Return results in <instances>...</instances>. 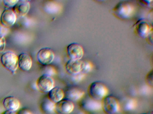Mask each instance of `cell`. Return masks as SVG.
<instances>
[{
    "instance_id": "obj_10",
    "label": "cell",
    "mask_w": 153,
    "mask_h": 114,
    "mask_svg": "<svg viewBox=\"0 0 153 114\" xmlns=\"http://www.w3.org/2000/svg\"><path fill=\"white\" fill-rule=\"evenodd\" d=\"M80 107L86 112H96L102 109V103L101 101L95 100L88 96L81 101Z\"/></svg>"
},
{
    "instance_id": "obj_22",
    "label": "cell",
    "mask_w": 153,
    "mask_h": 114,
    "mask_svg": "<svg viewBox=\"0 0 153 114\" xmlns=\"http://www.w3.org/2000/svg\"><path fill=\"white\" fill-rule=\"evenodd\" d=\"M18 0H4L2 1L4 6L7 9H11L16 5Z\"/></svg>"
},
{
    "instance_id": "obj_29",
    "label": "cell",
    "mask_w": 153,
    "mask_h": 114,
    "mask_svg": "<svg viewBox=\"0 0 153 114\" xmlns=\"http://www.w3.org/2000/svg\"><path fill=\"white\" fill-rule=\"evenodd\" d=\"M76 114H86L84 111H79V112H78Z\"/></svg>"
},
{
    "instance_id": "obj_23",
    "label": "cell",
    "mask_w": 153,
    "mask_h": 114,
    "mask_svg": "<svg viewBox=\"0 0 153 114\" xmlns=\"http://www.w3.org/2000/svg\"><path fill=\"white\" fill-rule=\"evenodd\" d=\"M45 66H46V68L45 69V74H44V75H47L51 77L56 75V70L54 67L49 66V65Z\"/></svg>"
},
{
    "instance_id": "obj_7",
    "label": "cell",
    "mask_w": 153,
    "mask_h": 114,
    "mask_svg": "<svg viewBox=\"0 0 153 114\" xmlns=\"http://www.w3.org/2000/svg\"><path fill=\"white\" fill-rule=\"evenodd\" d=\"M36 85L37 89L40 92L48 93L54 87V81L51 77L43 75L37 79Z\"/></svg>"
},
{
    "instance_id": "obj_2",
    "label": "cell",
    "mask_w": 153,
    "mask_h": 114,
    "mask_svg": "<svg viewBox=\"0 0 153 114\" xmlns=\"http://www.w3.org/2000/svg\"><path fill=\"white\" fill-rule=\"evenodd\" d=\"M88 93V96L91 99L101 101L108 95V89L103 83L100 81H95L89 85Z\"/></svg>"
},
{
    "instance_id": "obj_28",
    "label": "cell",
    "mask_w": 153,
    "mask_h": 114,
    "mask_svg": "<svg viewBox=\"0 0 153 114\" xmlns=\"http://www.w3.org/2000/svg\"><path fill=\"white\" fill-rule=\"evenodd\" d=\"M1 114H16V113L15 112L8 111V110H5V111H3Z\"/></svg>"
},
{
    "instance_id": "obj_11",
    "label": "cell",
    "mask_w": 153,
    "mask_h": 114,
    "mask_svg": "<svg viewBox=\"0 0 153 114\" xmlns=\"http://www.w3.org/2000/svg\"><path fill=\"white\" fill-rule=\"evenodd\" d=\"M73 102L65 99L55 103L54 112L57 114H70L74 110Z\"/></svg>"
},
{
    "instance_id": "obj_20",
    "label": "cell",
    "mask_w": 153,
    "mask_h": 114,
    "mask_svg": "<svg viewBox=\"0 0 153 114\" xmlns=\"http://www.w3.org/2000/svg\"><path fill=\"white\" fill-rule=\"evenodd\" d=\"M137 107V102L134 99H130L128 100L125 104V109L128 111L134 110Z\"/></svg>"
},
{
    "instance_id": "obj_8",
    "label": "cell",
    "mask_w": 153,
    "mask_h": 114,
    "mask_svg": "<svg viewBox=\"0 0 153 114\" xmlns=\"http://www.w3.org/2000/svg\"><path fill=\"white\" fill-rule=\"evenodd\" d=\"M17 20V16L11 9L6 8L0 16V22L3 27L9 28L13 26Z\"/></svg>"
},
{
    "instance_id": "obj_13",
    "label": "cell",
    "mask_w": 153,
    "mask_h": 114,
    "mask_svg": "<svg viewBox=\"0 0 153 114\" xmlns=\"http://www.w3.org/2000/svg\"><path fill=\"white\" fill-rule=\"evenodd\" d=\"M30 8L29 1L27 0H19L16 5L12 8L17 17H23L27 15Z\"/></svg>"
},
{
    "instance_id": "obj_25",
    "label": "cell",
    "mask_w": 153,
    "mask_h": 114,
    "mask_svg": "<svg viewBox=\"0 0 153 114\" xmlns=\"http://www.w3.org/2000/svg\"><path fill=\"white\" fill-rule=\"evenodd\" d=\"M153 70L152 69L147 74L146 77V82L149 86H153Z\"/></svg>"
},
{
    "instance_id": "obj_5",
    "label": "cell",
    "mask_w": 153,
    "mask_h": 114,
    "mask_svg": "<svg viewBox=\"0 0 153 114\" xmlns=\"http://www.w3.org/2000/svg\"><path fill=\"white\" fill-rule=\"evenodd\" d=\"M134 30L138 36L142 38H147L153 33V26L148 20L141 19L134 26Z\"/></svg>"
},
{
    "instance_id": "obj_27",
    "label": "cell",
    "mask_w": 153,
    "mask_h": 114,
    "mask_svg": "<svg viewBox=\"0 0 153 114\" xmlns=\"http://www.w3.org/2000/svg\"><path fill=\"white\" fill-rule=\"evenodd\" d=\"M140 3L142 5H143L144 6H147V7H150L151 6V3L153 2L152 1H140Z\"/></svg>"
},
{
    "instance_id": "obj_3",
    "label": "cell",
    "mask_w": 153,
    "mask_h": 114,
    "mask_svg": "<svg viewBox=\"0 0 153 114\" xmlns=\"http://www.w3.org/2000/svg\"><path fill=\"white\" fill-rule=\"evenodd\" d=\"M0 61L7 70L15 74L18 68V58L16 54L11 51L6 52L1 55Z\"/></svg>"
},
{
    "instance_id": "obj_14",
    "label": "cell",
    "mask_w": 153,
    "mask_h": 114,
    "mask_svg": "<svg viewBox=\"0 0 153 114\" xmlns=\"http://www.w3.org/2000/svg\"><path fill=\"white\" fill-rule=\"evenodd\" d=\"M83 61L70 60L68 61L65 65L66 71L70 75H73L80 73L82 71Z\"/></svg>"
},
{
    "instance_id": "obj_1",
    "label": "cell",
    "mask_w": 153,
    "mask_h": 114,
    "mask_svg": "<svg viewBox=\"0 0 153 114\" xmlns=\"http://www.w3.org/2000/svg\"><path fill=\"white\" fill-rule=\"evenodd\" d=\"M135 5L129 1H121L118 2L113 9L114 15L121 19H128L134 15Z\"/></svg>"
},
{
    "instance_id": "obj_15",
    "label": "cell",
    "mask_w": 153,
    "mask_h": 114,
    "mask_svg": "<svg viewBox=\"0 0 153 114\" xmlns=\"http://www.w3.org/2000/svg\"><path fill=\"white\" fill-rule=\"evenodd\" d=\"M2 105L6 110L16 112L19 110L20 102L18 99L14 96H8L3 99Z\"/></svg>"
},
{
    "instance_id": "obj_30",
    "label": "cell",
    "mask_w": 153,
    "mask_h": 114,
    "mask_svg": "<svg viewBox=\"0 0 153 114\" xmlns=\"http://www.w3.org/2000/svg\"></svg>"
},
{
    "instance_id": "obj_4",
    "label": "cell",
    "mask_w": 153,
    "mask_h": 114,
    "mask_svg": "<svg viewBox=\"0 0 153 114\" xmlns=\"http://www.w3.org/2000/svg\"><path fill=\"white\" fill-rule=\"evenodd\" d=\"M102 109L106 114H116L120 110L119 101L112 95H107L102 101Z\"/></svg>"
},
{
    "instance_id": "obj_19",
    "label": "cell",
    "mask_w": 153,
    "mask_h": 114,
    "mask_svg": "<svg viewBox=\"0 0 153 114\" xmlns=\"http://www.w3.org/2000/svg\"><path fill=\"white\" fill-rule=\"evenodd\" d=\"M93 65L90 61H83L82 69L81 72L86 74L89 73L93 69Z\"/></svg>"
},
{
    "instance_id": "obj_21",
    "label": "cell",
    "mask_w": 153,
    "mask_h": 114,
    "mask_svg": "<svg viewBox=\"0 0 153 114\" xmlns=\"http://www.w3.org/2000/svg\"><path fill=\"white\" fill-rule=\"evenodd\" d=\"M85 76V74L81 72L78 74L72 75V80L75 83H79L84 79Z\"/></svg>"
},
{
    "instance_id": "obj_26",
    "label": "cell",
    "mask_w": 153,
    "mask_h": 114,
    "mask_svg": "<svg viewBox=\"0 0 153 114\" xmlns=\"http://www.w3.org/2000/svg\"><path fill=\"white\" fill-rule=\"evenodd\" d=\"M16 114H33L30 110L26 108H23L19 110L16 112Z\"/></svg>"
},
{
    "instance_id": "obj_16",
    "label": "cell",
    "mask_w": 153,
    "mask_h": 114,
    "mask_svg": "<svg viewBox=\"0 0 153 114\" xmlns=\"http://www.w3.org/2000/svg\"><path fill=\"white\" fill-rule=\"evenodd\" d=\"M18 58V67L24 71H29L33 65V61L31 56L25 53H20Z\"/></svg>"
},
{
    "instance_id": "obj_12",
    "label": "cell",
    "mask_w": 153,
    "mask_h": 114,
    "mask_svg": "<svg viewBox=\"0 0 153 114\" xmlns=\"http://www.w3.org/2000/svg\"><path fill=\"white\" fill-rule=\"evenodd\" d=\"M85 92L76 87H70L64 91V97L71 102H77L84 98Z\"/></svg>"
},
{
    "instance_id": "obj_6",
    "label": "cell",
    "mask_w": 153,
    "mask_h": 114,
    "mask_svg": "<svg viewBox=\"0 0 153 114\" xmlns=\"http://www.w3.org/2000/svg\"><path fill=\"white\" fill-rule=\"evenodd\" d=\"M55 54L53 50L48 47H45L39 50L36 54V59L43 66L50 65L54 60Z\"/></svg>"
},
{
    "instance_id": "obj_18",
    "label": "cell",
    "mask_w": 153,
    "mask_h": 114,
    "mask_svg": "<svg viewBox=\"0 0 153 114\" xmlns=\"http://www.w3.org/2000/svg\"><path fill=\"white\" fill-rule=\"evenodd\" d=\"M55 103L50 100L48 97L44 99L40 104V109L45 114H51L54 112Z\"/></svg>"
},
{
    "instance_id": "obj_24",
    "label": "cell",
    "mask_w": 153,
    "mask_h": 114,
    "mask_svg": "<svg viewBox=\"0 0 153 114\" xmlns=\"http://www.w3.org/2000/svg\"><path fill=\"white\" fill-rule=\"evenodd\" d=\"M6 45V39L4 36L0 34V53H1L4 51Z\"/></svg>"
},
{
    "instance_id": "obj_17",
    "label": "cell",
    "mask_w": 153,
    "mask_h": 114,
    "mask_svg": "<svg viewBox=\"0 0 153 114\" xmlns=\"http://www.w3.org/2000/svg\"><path fill=\"white\" fill-rule=\"evenodd\" d=\"M47 97L53 103H57L64 99V91L60 87L54 86L48 93Z\"/></svg>"
},
{
    "instance_id": "obj_9",
    "label": "cell",
    "mask_w": 153,
    "mask_h": 114,
    "mask_svg": "<svg viewBox=\"0 0 153 114\" xmlns=\"http://www.w3.org/2000/svg\"><path fill=\"white\" fill-rule=\"evenodd\" d=\"M67 53L70 60H80L84 55V50L82 45L77 43H72L68 45Z\"/></svg>"
}]
</instances>
